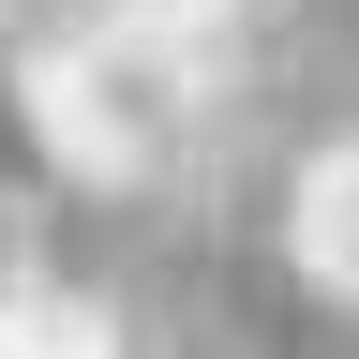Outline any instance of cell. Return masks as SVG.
<instances>
[{
	"instance_id": "1",
	"label": "cell",
	"mask_w": 359,
	"mask_h": 359,
	"mask_svg": "<svg viewBox=\"0 0 359 359\" xmlns=\"http://www.w3.org/2000/svg\"><path fill=\"white\" fill-rule=\"evenodd\" d=\"M60 195H180L224 105L255 90V0H120V15L30 30Z\"/></svg>"
},
{
	"instance_id": "2",
	"label": "cell",
	"mask_w": 359,
	"mask_h": 359,
	"mask_svg": "<svg viewBox=\"0 0 359 359\" xmlns=\"http://www.w3.org/2000/svg\"><path fill=\"white\" fill-rule=\"evenodd\" d=\"M285 269H299L330 314H359V120L314 135V150L285 165Z\"/></svg>"
},
{
	"instance_id": "3",
	"label": "cell",
	"mask_w": 359,
	"mask_h": 359,
	"mask_svg": "<svg viewBox=\"0 0 359 359\" xmlns=\"http://www.w3.org/2000/svg\"><path fill=\"white\" fill-rule=\"evenodd\" d=\"M0 359H150V330H135L105 285H75V269H30V285L0 299Z\"/></svg>"
},
{
	"instance_id": "4",
	"label": "cell",
	"mask_w": 359,
	"mask_h": 359,
	"mask_svg": "<svg viewBox=\"0 0 359 359\" xmlns=\"http://www.w3.org/2000/svg\"><path fill=\"white\" fill-rule=\"evenodd\" d=\"M60 195V150H45V90H30V30H0V210Z\"/></svg>"
},
{
	"instance_id": "5",
	"label": "cell",
	"mask_w": 359,
	"mask_h": 359,
	"mask_svg": "<svg viewBox=\"0 0 359 359\" xmlns=\"http://www.w3.org/2000/svg\"><path fill=\"white\" fill-rule=\"evenodd\" d=\"M30 269H45V255H30V210H0V299H15Z\"/></svg>"
}]
</instances>
